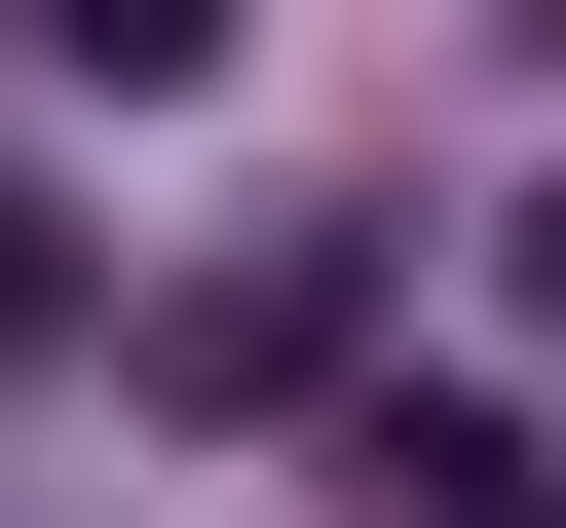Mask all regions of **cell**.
<instances>
[{
    "label": "cell",
    "mask_w": 566,
    "mask_h": 528,
    "mask_svg": "<svg viewBox=\"0 0 566 528\" xmlns=\"http://www.w3.org/2000/svg\"><path fill=\"white\" fill-rule=\"evenodd\" d=\"M528 340H566V189H528Z\"/></svg>",
    "instance_id": "cell-4"
},
{
    "label": "cell",
    "mask_w": 566,
    "mask_h": 528,
    "mask_svg": "<svg viewBox=\"0 0 566 528\" xmlns=\"http://www.w3.org/2000/svg\"><path fill=\"white\" fill-rule=\"evenodd\" d=\"M340 340H378V226H264V264H227V303H189V415H303Z\"/></svg>",
    "instance_id": "cell-1"
},
{
    "label": "cell",
    "mask_w": 566,
    "mask_h": 528,
    "mask_svg": "<svg viewBox=\"0 0 566 528\" xmlns=\"http://www.w3.org/2000/svg\"><path fill=\"white\" fill-rule=\"evenodd\" d=\"M340 490H378V528H491V490H528V415H453V378H416V415H340Z\"/></svg>",
    "instance_id": "cell-2"
},
{
    "label": "cell",
    "mask_w": 566,
    "mask_h": 528,
    "mask_svg": "<svg viewBox=\"0 0 566 528\" xmlns=\"http://www.w3.org/2000/svg\"><path fill=\"white\" fill-rule=\"evenodd\" d=\"M39 39H76V76H227V0H39Z\"/></svg>",
    "instance_id": "cell-3"
},
{
    "label": "cell",
    "mask_w": 566,
    "mask_h": 528,
    "mask_svg": "<svg viewBox=\"0 0 566 528\" xmlns=\"http://www.w3.org/2000/svg\"><path fill=\"white\" fill-rule=\"evenodd\" d=\"M491 528H566V453H528V490H491Z\"/></svg>",
    "instance_id": "cell-5"
},
{
    "label": "cell",
    "mask_w": 566,
    "mask_h": 528,
    "mask_svg": "<svg viewBox=\"0 0 566 528\" xmlns=\"http://www.w3.org/2000/svg\"><path fill=\"white\" fill-rule=\"evenodd\" d=\"M528 39H566V0H528Z\"/></svg>",
    "instance_id": "cell-6"
}]
</instances>
